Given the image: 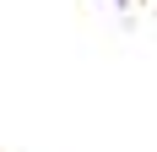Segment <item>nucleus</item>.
<instances>
[{"mask_svg": "<svg viewBox=\"0 0 157 152\" xmlns=\"http://www.w3.org/2000/svg\"><path fill=\"white\" fill-rule=\"evenodd\" d=\"M114 6H130V0H114Z\"/></svg>", "mask_w": 157, "mask_h": 152, "instance_id": "f257e3e1", "label": "nucleus"}]
</instances>
